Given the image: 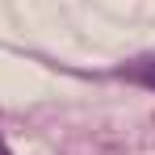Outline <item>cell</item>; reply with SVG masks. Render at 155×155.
<instances>
[{
    "mask_svg": "<svg viewBox=\"0 0 155 155\" xmlns=\"http://www.w3.org/2000/svg\"><path fill=\"white\" fill-rule=\"evenodd\" d=\"M122 76L134 80V84H143V88H155V54H147V59H134V63H130Z\"/></svg>",
    "mask_w": 155,
    "mask_h": 155,
    "instance_id": "cell-1",
    "label": "cell"
},
{
    "mask_svg": "<svg viewBox=\"0 0 155 155\" xmlns=\"http://www.w3.org/2000/svg\"><path fill=\"white\" fill-rule=\"evenodd\" d=\"M0 155H13V151H8V143H4V134H0Z\"/></svg>",
    "mask_w": 155,
    "mask_h": 155,
    "instance_id": "cell-2",
    "label": "cell"
}]
</instances>
